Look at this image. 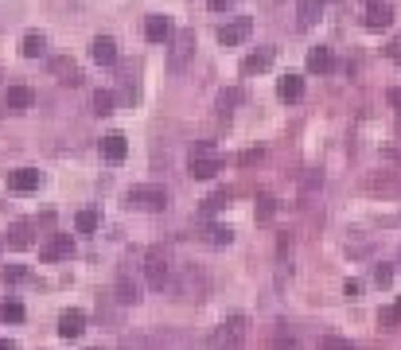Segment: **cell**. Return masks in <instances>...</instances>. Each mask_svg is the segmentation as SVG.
<instances>
[{
    "instance_id": "cell-5",
    "label": "cell",
    "mask_w": 401,
    "mask_h": 350,
    "mask_svg": "<svg viewBox=\"0 0 401 350\" xmlns=\"http://www.w3.org/2000/svg\"><path fill=\"white\" fill-rule=\"evenodd\" d=\"M176 292H179V300H203V296L210 292L207 273L195 268V265H187L184 273H179V280H176Z\"/></svg>"
},
{
    "instance_id": "cell-9",
    "label": "cell",
    "mask_w": 401,
    "mask_h": 350,
    "mask_svg": "<svg viewBox=\"0 0 401 350\" xmlns=\"http://www.w3.org/2000/svg\"><path fill=\"white\" fill-rule=\"evenodd\" d=\"M90 58L98 67H113V63H117V39H113V35H98V39L90 43Z\"/></svg>"
},
{
    "instance_id": "cell-19",
    "label": "cell",
    "mask_w": 401,
    "mask_h": 350,
    "mask_svg": "<svg viewBox=\"0 0 401 350\" xmlns=\"http://www.w3.org/2000/svg\"><path fill=\"white\" fill-rule=\"evenodd\" d=\"M276 98L281 101H300L304 98V78L300 74H284L281 82H276Z\"/></svg>"
},
{
    "instance_id": "cell-10",
    "label": "cell",
    "mask_w": 401,
    "mask_h": 350,
    "mask_svg": "<svg viewBox=\"0 0 401 350\" xmlns=\"http://www.w3.org/2000/svg\"><path fill=\"white\" fill-rule=\"evenodd\" d=\"M82 331H86V311L67 308V311L59 316V335H63V339H78Z\"/></svg>"
},
{
    "instance_id": "cell-38",
    "label": "cell",
    "mask_w": 401,
    "mask_h": 350,
    "mask_svg": "<svg viewBox=\"0 0 401 350\" xmlns=\"http://www.w3.org/2000/svg\"><path fill=\"white\" fill-rule=\"evenodd\" d=\"M0 350H20V346H16L12 339H0Z\"/></svg>"
},
{
    "instance_id": "cell-1",
    "label": "cell",
    "mask_w": 401,
    "mask_h": 350,
    "mask_svg": "<svg viewBox=\"0 0 401 350\" xmlns=\"http://www.w3.org/2000/svg\"><path fill=\"white\" fill-rule=\"evenodd\" d=\"M246 339H250V319H246V316H230V319H222V323L210 331L207 346L210 350H242Z\"/></svg>"
},
{
    "instance_id": "cell-30",
    "label": "cell",
    "mask_w": 401,
    "mask_h": 350,
    "mask_svg": "<svg viewBox=\"0 0 401 350\" xmlns=\"http://www.w3.org/2000/svg\"><path fill=\"white\" fill-rule=\"evenodd\" d=\"M238 101H242V90H222L218 93V109H222V113H230Z\"/></svg>"
},
{
    "instance_id": "cell-11",
    "label": "cell",
    "mask_w": 401,
    "mask_h": 350,
    "mask_svg": "<svg viewBox=\"0 0 401 350\" xmlns=\"http://www.w3.org/2000/svg\"><path fill=\"white\" fill-rule=\"evenodd\" d=\"M4 105H8L12 113H24V109L35 105V90H32V86H8V93H4Z\"/></svg>"
},
{
    "instance_id": "cell-25",
    "label": "cell",
    "mask_w": 401,
    "mask_h": 350,
    "mask_svg": "<svg viewBox=\"0 0 401 350\" xmlns=\"http://www.w3.org/2000/svg\"><path fill=\"white\" fill-rule=\"evenodd\" d=\"M378 327H382V331H393V327H401V300L393 304V308H382V311H378Z\"/></svg>"
},
{
    "instance_id": "cell-35",
    "label": "cell",
    "mask_w": 401,
    "mask_h": 350,
    "mask_svg": "<svg viewBox=\"0 0 401 350\" xmlns=\"http://www.w3.org/2000/svg\"><path fill=\"white\" fill-rule=\"evenodd\" d=\"M0 276H4V280H24L27 268L24 265H4V273H0Z\"/></svg>"
},
{
    "instance_id": "cell-3",
    "label": "cell",
    "mask_w": 401,
    "mask_h": 350,
    "mask_svg": "<svg viewBox=\"0 0 401 350\" xmlns=\"http://www.w3.org/2000/svg\"><path fill=\"white\" fill-rule=\"evenodd\" d=\"M218 171H222V160L215 156V144L199 141L191 148V179H215Z\"/></svg>"
},
{
    "instance_id": "cell-21",
    "label": "cell",
    "mask_w": 401,
    "mask_h": 350,
    "mask_svg": "<svg viewBox=\"0 0 401 350\" xmlns=\"http://www.w3.org/2000/svg\"><path fill=\"white\" fill-rule=\"evenodd\" d=\"M98 319H106L109 327H121V311H117V296H98Z\"/></svg>"
},
{
    "instance_id": "cell-22",
    "label": "cell",
    "mask_w": 401,
    "mask_h": 350,
    "mask_svg": "<svg viewBox=\"0 0 401 350\" xmlns=\"http://www.w3.org/2000/svg\"><path fill=\"white\" fill-rule=\"evenodd\" d=\"M32 230H35L32 222H12L8 226V245L12 249H27V245H32Z\"/></svg>"
},
{
    "instance_id": "cell-36",
    "label": "cell",
    "mask_w": 401,
    "mask_h": 350,
    "mask_svg": "<svg viewBox=\"0 0 401 350\" xmlns=\"http://www.w3.org/2000/svg\"><path fill=\"white\" fill-rule=\"evenodd\" d=\"M359 292H362L359 280H347V284H343V296H347V300H359Z\"/></svg>"
},
{
    "instance_id": "cell-32",
    "label": "cell",
    "mask_w": 401,
    "mask_h": 350,
    "mask_svg": "<svg viewBox=\"0 0 401 350\" xmlns=\"http://www.w3.org/2000/svg\"><path fill=\"white\" fill-rule=\"evenodd\" d=\"M230 199H234V195H230V191H218V195H210V199L203 202V210H222V207H226V202H230Z\"/></svg>"
},
{
    "instance_id": "cell-2",
    "label": "cell",
    "mask_w": 401,
    "mask_h": 350,
    "mask_svg": "<svg viewBox=\"0 0 401 350\" xmlns=\"http://www.w3.org/2000/svg\"><path fill=\"white\" fill-rule=\"evenodd\" d=\"M144 276H148V284L156 292H164L167 284H172V261H167L164 245H152L148 249V257H144Z\"/></svg>"
},
{
    "instance_id": "cell-28",
    "label": "cell",
    "mask_w": 401,
    "mask_h": 350,
    "mask_svg": "<svg viewBox=\"0 0 401 350\" xmlns=\"http://www.w3.org/2000/svg\"><path fill=\"white\" fill-rule=\"evenodd\" d=\"M75 226H78V233H94L98 230V210H78Z\"/></svg>"
},
{
    "instance_id": "cell-6",
    "label": "cell",
    "mask_w": 401,
    "mask_h": 350,
    "mask_svg": "<svg viewBox=\"0 0 401 350\" xmlns=\"http://www.w3.org/2000/svg\"><path fill=\"white\" fill-rule=\"evenodd\" d=\"M129 207L164 210V207H167V191H164L160 183H136V187H129Z\"/></svg>"
},
{
    "instance_id": "cell-18",
    "label": "cell",
    "mask_w": 401,
    "mask_h": 350,
    "mask_svg": "<svg viewBox=\"0 0 401 350\" xmlns=\"http://www.w3.org/2000/svg\"><path fill=\"white\" fill-rule=\"evenodd\" d=\"M324 4H327V0H300V4H296V24H300L304 32H308V27H316Z\"/></svg>"
},
{
    "instance_id": "cell-15",
    "label": "cell",
    "mask_w": 401,
    "mask_h": 350,
    "mask_svg": "<svg viewBox=\"0 0 401 350\" xmlns=\"http://www.w3.org/2000/svg\"><path fill=\"white\" fill-rule=\"evenodd\" d=\"M8 187L20 191V195L35 191V187H39V171H35V167H16V171L8 175Z\"/></svg>"
},
{
    "instance_id": "cell-37",
    "label": "cell",
    "mask_w": 401,
    "mask_h": 350,
    "mask_svg": "<svg viewBox=\"0 0 401 350\" xmlns=\"http://www.w3.org/2000/svg\"><path fill=\"white\" fill-rule=\"evenodd\" d=\"M230 4H234V0H210V8H215V12H222V8H230Z\"/></svg>"
},
{
    "instance_id": "cell-40",
    "label": "cell",
    "mask_w": 401,
    "mask_h": 350,
    "mask_svg": "<svg viewBox=\"0 0 401 350\" xmlns=\"http://www.w3.org/2000/svg\"><path fill=\"white\" fill-rule=\"evenodd\" d=\"M374 4H382V0H370V8H374Z\"/></svg>"
},
{
    "instance_id": "cell-13",
    "label": "cell",
    "mask_w": 401,
    "mask_h": 350,
    "mask_svg": "<svg viewBox=\"0 0 401 350\" xmlns=\"http://www.w3.org/2000/svg\"><path fill=\"white\" fill-rule=\"evenodd\" d=\"M273 58H276V51H273V47L253 51V55H246V58H242V74H261V70L273 67Z\"/></svg>"
},
{
    "instance_id": "cell-7",
    "label": "cell",
    "mask_w": 401,
    "mask_h": 350,
    "mask_svg": "<svg viewBox=\"0 0 401 350\" xmlns=\"http://www.w3.org/2000/svg\"><path fill=\"white\" fill-rule=\"evenodd\" d=\"M250 32H253V20L238 16V20H230V24L218 27V43H222V47H238L242 39H250Z\"/></svg>"
},
{
    "instance_id": "cell-31",
    "label": "cell",
    "mask_w": 401,
    "mask_h": 350,
    "mask_svg": "<svg viewBox=\"0 0 401 350\" xmlns=\"http://www.w3.org/2000/svg\"><path fill=\"white\" fill-rule=\"evenodd\" d=\"M316 350H351V342H347V339H339V335H324Z\"/></svg>"
},
{
    "instance_id": "cell-17",
    "label": "cell",
    "mask_w": 401,
    "mask_h": 350,
    "mask_svg": "<svg viewBox=\"0 0 401 350\" xmlns=\"http://www.w3.org/2000/svg\"><path fill=\"white\" fill-rule=\"evenodd\" d=\"M51 74L59 78L63 86H78V82H82V70H78L70 58H51Z\"/></svg>"
},
{
    "instance_id": "cell-24",
    "label": "cell",
    "mask_w": 401,
    "mask_h": 350,
    "mask_svg": "<svg viewBox=\"0 0 401 350\" xmlns=\"http://www.w3.org/2000/svg\"><path fill=\"white\" fill-rule=\"evenodd\" d=\"M393 24V12L386 8V4H374V8L367 12V27L370 32H382V27H390Z\"/></svg>"
},
{
    "instance_id": "cell-12",
    "label": "cell",
    "mask_w": 401,
    "mask_h": 350,
    "mask_svg": "<svg viewBox=\"0 0 401 350\" xmlns=\"http://www.w3.org/2000/svg\"><path fill=\"white\" fill-rule=\"evenodd\" d=\"M101 156L109 160V164H121V160L129 156V141L121 133H109V136H101Z\"/></svg>"
},
{
    "instance_id": "cell-20",
    "label": "cell",
    "mask_w": 401,
    "mask_h": 350,
    "mask_svg": "<svg viewBox=\"0 0 401 350\" xmlns=\"http://www.w3.org/2000/svg\"><path fill=\"white\" fill-rule=\"evenodd\" d=\"M331 67H335L331 47H312V51H308V70H312V74H327Z\"/></svg>"
},
{
    "instance_id": "cell-8",
    "label": "cell",
    "mask_w": 401,
    "mask_h": 350,
    "mask_svg": "<svg viewBox=\"0 0 401 350\" xmlns=\"http://www.w3.org/2000/svg\"><path fill=\"white\" fill-rule=\"evenodd\" d=\"M75 253V242H70V233H51L47 242L39 245V257L43 261H67Z\"/></svg>"
},
{
    "instance_id": "cell-16",
    "label": "cell",
    "mask_w": 401,
    "mask_h": 350,
    "mask_svg": "<svg viewBox=\"0 0 401 350\" xmlns=\"http://www.w3.org/2000/svg\"><path fill=\"white\" fill-rule=\"evenodd\" d=\"M144 35H148V43H167L176 32H172V20L167 16H148L144 20Z\"/></svg>"
},
{
    "instance_id": "cell-26",
    "label": "cell",
    "mask_w": 401,
    "mask_h": 350,
    "mask_svg": "<svg viewBox=\"0 0 401 350\" xmlns=\"http://www.w3.org/2000/svg\"><path fill=\"white\" fill-rule=\"evenodd\" d=\"M210 245H230L234 242V233H230V226H207V233H203Z\"/></svg>"
},
{
    "instance_id": "cell-39",
    "label": "cell",
    "mask_w": 401,
    "mask_h": 350,
    "mask_svg": "<svg viewBox=\"0 0 401 350\" xmlns=\"http://www.w3.org/2000/svg\"><path fill=\"white\" fill-rule=\"evenodd\" d=\"M390 101H393V105H401V86H397V90H390Z\"/></svg>"
},
{
    "instance_id": "cell-14",
    "label": "cell",
    "mask_w": 401,
    "mask_h": 350,
    "mask_svg": "<svg viewBox=\"0 0 401 350\" xmlns=\"http://www.w3.org/2000/svg\"><path fill=\"white\" fill-rule=\"evenodd\" d=\"M113 296H117V304H136V300H141V284H136L125 268H121L117 284H113Z\"/></svg>"
},
{
    "instance_id": "cell-33",
    "label": "cell",
    "mask_w": 401,
    "mask_h": 350,
    "mask_svg": "<svg viewBox=\"0 0 401 350\" xmlns=\"http://www.w3.org/2000/svg\"><path fill=\"white\" fill-rule=\"evenodd\" d=\"M273 350H296V335H288V331H281L273 339Z\"/></svg>"
},
{
    "instance_id": "cell-4",
    "label": "cell",
    "mask_w": 401,
    "mask_h": 350,
    "mask_svg": "<svg viewBox=\"0 0 401 350\" xmlns=\"http://www.w3.org/2000/svg\"><path fill=\"white\" fill-rule=\"evenodd\" d=\"M191 58H195V32H176L172 35V51H167V70L184 74Z\"/></svg>"
},
{
    "instance_id": "cell-29",
    "label": "cell",
    "mask_w": 401,
    "mask_h": 350,
    "mask_svg": "<svg viewBox=\"0 0 401 350\" xmlns=\"http://www.w3.org/2000/svg\"><path fill=\"white\" fill-rule=\"evenodd\" d=\"M94 113H98V117H109V113H113V93H109V90H98V93H94Z\"/></svg>"
},
{
    "instance_id": "cell-27",
    "label": "cell",
    "mask_w": 401,
    "mask_h": 350,
    "mask_svg": "<svg viewBox=\"0 0 401 350\" xmlns=\"http://www.w3.org/2000/svg\"><path fill=\"white\" fill-rule=\"evenodd\" d=\"M20 319H24V304L20 300L0 304V323H20Z\"/></svg>"
},
{
    "instance_id": "cell-34",
    "label": "cell",
    "mask_w": 401,
    "mask_h": 350,
    "mask_svg": "<svg viewBox=\"0 0 401 350\" xmlns=\"http://www.w3.org/2000/svg\"><path fill=\"white\" fill-rule=\"evenodd\" d=\"M390 280H393V268L390 265H374V284H378V288H386Z\"/></svg>"
},
{
    "instance_id": "cell-23",
    "label": "cell",
    "mask_w": 401,
    "mask_h": 350,
    "mask_svg": "<svg viewBox=\"0 0 401 350\" xmlns=\"http://www.w3.org/2000/svg\"><path fill=\"white\" fill-rule=\"evenodd\" d=\"M20 51H24V58H39V55H47V35H43V32H27V35H24V43H20Z\"/></svg>"
}]
</instances>
